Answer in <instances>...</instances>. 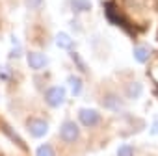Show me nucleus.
Here are the masks:
<instances>
[{"label":"nucleus","mask_w":158,"mask_h":156,"mask_svg":"<svg viewBox=\"0 0 158 156\" xmlns=\"http://www.w3.org/2000/svg\"><path fill=\"white\" fill-rule=\"evenodd\" d=\"M78 121L86 128H93L101 123V113L93 108H80L78 110Z\"/></svg>","instance_id":"f257e3e1"},{"label":"nucleus","mask_w":158,"mask_h":156,"mask_svg":"<svg viewBox=\"0 0 158 156\" xmlns=\"http://www.w3.org/2000/svg\"><path fill=\"white\" fill-rule=\"evenodd\" d=\"M60 138L67 143H74L80 138V128L74 121H63V125L60 126Z\"/></svg>","instance_id":"f03ea898"},{"label":"nucleus","mask_w":158,"mask_h":156,"mask_svg":"<svg viewBox=\"0 0 158 156\" xmlns=\"http://www.w3.org/2000/svg\"><path fill=\"white\" fill-rule=\"evenodd\" d=\"M45 101H47V104L52 106V108L61 106L63 101H65V89H63L61 86H52V88H48L47 93H45Z\"/></svg>","instance_id":"7ed1b4c3"},{"label":"nucleus","mask_w":158,"mask_h":156,"mask_svg":"<svg viewBox=\"0 0 158 156\" xmlns=\"http://www.w3.org/2000/svg\"><path fill=\"white\" fill-rule=\"evenodd\" d=\"M26 128H28V132H30L32 138H43V136H47V132H48V123H47L45 119L32 117V119H28Z\"/></svg>","instance_id":"20e7f679"},{"label":"nucleus","mask_w":158,"mask_h":156,"mask_svg":"<svg viewBox=\"0 0 158 156\" xmlns=\"http://www.w3.org/2000/svg\"><path fill=\"white\" fill-rule=\"evenodd\" d=\"M26 61H28V67L34 69V71H41L48 65V56L45 52H39V50H32L26 54Z\"/></svg>","instance_id":"39448f33"},{"label":"nucleus","mask_w":158,"mask_h":156,"mask_svg":"<svg viewBox=\"0 0 158 156\" xmlns=\"http://www.w3.org/2000/svg\"><path fill=\"white\" fill-rule=\"evenodd\" d=\"M123 99L117 95V93H106L104 97H102V108H106V110H110V112H115V113H119V112H123Z\"/></svg>","instance_id":"423d86ee"},{"label":"nucleus","mask_w":158,"mask_h":156,"mask_svg":"<svg viewBox=\"0 0 158 156\" xmlns=\"http://www.w3.org/2000/svg\"><path fill=\"white\" fill-rule=\"evenodd\" d=\"M104 10H106V17H108V21H110V23L119 24V26H128V24L123 21V15L117 11V8H115V4H114V2H106V4H104Z\"/></svg>","instance_id":"0eeeda50"},{"label":"nucleus","mask_w":158,"mask_h":156,"mask_svg":"<svg viewBox=\"0 0 158 156\" xmlns=\"http://www.w3.org/2000/svg\"><path fill=\"white\" fill-rule=\"evenodd\" d=\"M141 93H143V86H141V82L132 80V82L125 84V95H127V99L136 101V99H139V97H141Z\"/></svg>","instance_id":"6e6552de"},{"label":"nucleus","mask_w":158,"mask_h":156,"mask_svg":"<svg viewBox=\"0 0 158 156\" xmlns=\"http://www.w3.org/2000/svg\"><path fill=\"white\" fill-rule=\"evenodd\" d=\"M56 45H58L60 48H63V50H73V48H74L73 37H71L69 34H65V32H60V34L56 35Z\"/></svg>","instance_id":"1a4fd4ad"},{"label":"nucleus","mask_w":158,"mask_h":156,"mask_svg":"<svg viewBox=\"0 0 158 156\" xmlns=\"http://www.w3.org/2000/svg\"><path fill=\"white\" fill-rule=\"evenodd\" d=\"M67 86H69L73 97H78V95L82 93L84 82H82V78H78V76H69V78H67Z\"/></svg>","instance_id":"9d476101"},{"label":"nucleus","mask_w":158,"mask_h":156,"mask_svg":"<svg viewBox=\"0 0 158 156\" xmlns=\"http://www.w3.org/2000/svg\"><path fill=\"white\" fill-rule=\"evenodd\" d=\"M2 132H4V134H6V136H8V138H10V139L13 141V143H17V145L21 147V149H24V150H26V143H24V141H23V139H21L19 136H17V132H15V130H13V128H11L10 125L2 123Z\"/></svg>","instance_id":"9b49d317"},{"label":"nucleus","mask_w":158,"mask_h":156,"mask_svg":"<svg viewBox=\"0 0 158 156\" xmlns=\"http://www.w3.org/2000/svg\"><path fill=\"white\" fill-rule=\"evenodd\" d=\"M149 56H151V50H149L147 45H138V47H134V58H136L138 63H145V61L149 60Z\"/></svg>","instance_id":"f8f14e48"},{"label":"nucleus","mask_w":158,"mask_h":156,"mask_svg":"<svg viewBox=\"0 0 158 156\" xmlns=\"http://www.w3.org/2000/svg\"><path fill=\"white\" fill-rule=\"evenodd\" d=\"M71 8L76 13H82V11H91V2L89 0H71Z\"/></svg>","instance_id":"ddd939ff"},{"label":"nucleus","mask_w":158,"mask_h":156,"mask_svg":"<svg viewBox=\"0 0 158 156\" xmlns=\"http://www.w3.org/2000/svg\"><path fill=\"white\" fill-rule=\"evenodd\" d=\"M35 156H56V152H54L52 145L43 143V145H39V147L35 149Z\"/></svg>","instance_id":"4468645a"},{"label":"nucleus","mask_w":158,"mask_h":156,"mask_svg":"<svg viewBox=\"0 0 158 156\" xmlns=\"http://www.w3.org/2000/svg\"><path fill=\"white\" fill-rule=\"evenodd\" d=\"M115 156H134V147L132 145H121L119 149H117V152H115Z\"/></svg>","instance_id":"2eb2a0df"},{"label":"nucleus","mask_w":158,"mask_h":156,"mask_svg":"<svg viewBox=\"0 0 158 156\" xmlns=\"http://www.w3.org/2000/svg\"><path fill=\"white\" fill-rule=\"evenodd\" d=\"M43 2H45V0H24L26 8H30V10H39L43 6Z\"/></svg>","instance_id":"dca6fc26"}]
</instances>
